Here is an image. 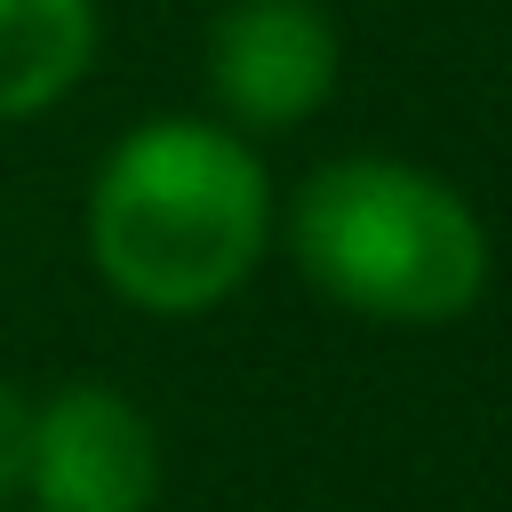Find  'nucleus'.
Wrapping results in <instances>:
<instances>
[{
  "instance_id": "nucleus-4",
  "label": "nucleus",
  "mask_w": 512,
  "mask_h": 512,
  "mask_svg": "<svg viewBox=\"0 0 512 512\" xmlns=\"http://www.w3.org/2000/svg\"><path fill=\"white\" fill-rule=\"evenodd\" d=\"M208 88L224 128H296L336 88V24L320 0H232L208 24Z\"/></svg>"
},
{
  "instance_id": "nucleus-3",
  "label": "nucleus",
  "mask_w": 512,
  "mask_h": 512,
  "mask_svg": "<svg viewBox=\"0 0 512 512\" xmlns=\"http://www.w3.org/2000/svg\"><path fill=\"white\" fill-rule=\"evenodd\" d=\"M24 496L40 512H152L160 440L144 408L112 384H64L32 400V472Z\"/></svg>"
},
{
  "instance_id": "nucleus-6",
  "label": "nucleus",
  "mask_w": 512,
  "mask_h": 512,
  "mask_svg": "<svg viewBox=\"0 0 512 512\" xmlns=\"http://www.w3.org/2000/svg\"><path fill=\"white\" fill-rule=\"evenodd\" d=\"M24 472H32V400L0 384V504L24 496Z\"/></svg>"
},
{
  "instance_id": "nucleus-2",
  "label": "nucleus",
  "mask_w": 512,
  "mask_h": 512,
  "mask_svg": "<svg viewBox=\"0 0 512 512\" xmlns=\"http://www.w3.org/2000/svg\"><path fill=\"white\" fill-rule=\"evenodd\" d=\"M288 256L328 304L392 328L456 320L488 288V232L472 200L384 152H344L296 184Z\"/></svg>"
},
{
  "instance_id": "nucleus-5",
  "label": "nucleus",
  "mask_w": 512,
  "mask_h": 512,
  "mask_svg": "<svg viewBox=\"0 0 512 512\" xmlns=\"http://www.w3.org/2000/svg\"><path fill=\"white\" fill-rule=\"evenodd\" d=\"M96 64V0H0V120L48 112Z\"/></svg>"
},
{
  "instance_id": "nucleus-1",
  "label": "nucleus",
  "mask_w": 512,
  "mask_h": 512,
  "mask_svg": "<svg viewBox=\"0 0 512 512\" xmlns=\"http://www.w3.org/2000/svg\"><path fill=\"white\" fill-rule=\"evenodd\" d=\"M272 240V184L240 128L224 120H144L128 128L88 192V256L104 288L136 312L192 320L216 312Z\"/></svg>"
}]
</instances>
